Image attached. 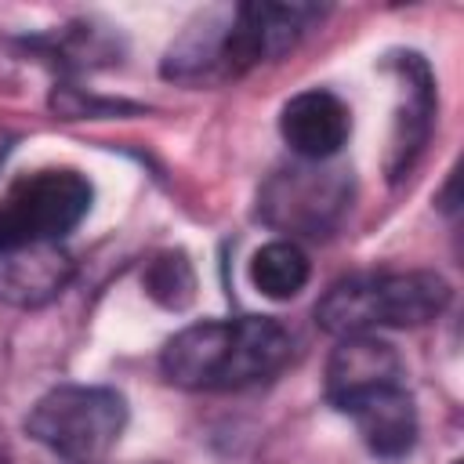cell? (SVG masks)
Returning <instances> with one entry per match:
<instances>
[{
  "label": "cell",
  "mask_w": 464,
  "mask_h": 464,
  "mask_svg": "<svg viewBox=\"0 0 464 464\" xmlns=\"http://www.w3.org/2000/svg\"><path fill=\"white\" fill-rule=\"evenodd\" d=\"M290 355L294 337L272 315L203 319L163 344L160 370L185 392H243L272 381Z\"/></svg>",
  "instance_id": "obj_1"
},
{
  "label": "cell",
  "mask_w": 464,
  "mask_h": 464,
  "mask_svg": "<svg viewBox=\"0 0 464 464\" xmlns=\"http://www.w3.org/2000/svg\"><path fill=\"white\" fill-rule=\"evenodd\" d=\"M323 11L315 4H239L221 29L188 33L170 54L163 72L178 80L243 76L261 62L286 54Z\"/></svg>",
  "instance_id": "obj_2"
},
{
  "label": "cell",
  "mask_w": 464,
  "mask_h": 464,
  "mask_svg": "<svg viewBox=\"0 0 464 464\" xmlns=\"http://www.w3.org/2000/svg\"><path fill=\"white\" fill-rule=\"evenodd\" d=\"M450 283L439 272H377L334 283L315 304V323L334 337L373 334L381 326L410 330L442 315Z\"/></svg>",
  "instance_id": "obj_3"
},
{
  "label": "cell",
  "mask_w": 464,
  "mask_h": 464,
  "mask_svg": "<svg viewBox=\"0 0 464 464\" xmlns=\"http://www.w3.org/2000/svg\"><path fill=\"white\" fill-rule=\"evenodd\" d=\"M127 428V399L105 384H58L40 395L25 417V431L54 457L91 464L102 460Z\"/></svg>",
  "instance_id": "obj_4"
},
{
  "label": "cell",
  "mask_w": 464,
  "mask_h": 464,
  "mask_svg": "<svg viewBox=\"0 0 464 464\" xmlns=\"http://www.w3.org/2000/svg\"><path fill=\"white\" fill-rule=\"evenodd\" d=\"M91 199V181L69 167L18 178L0 196V254L33 243H58L87 218Z\"/></svg>",
  "instance_id": "obj_5"
},
{
  "label": "cell",
  "mask_w": 464,
  "mask_h": 464,
  "mask_svg": "<svg viewBox=\"0 0 464 464\" xmlns=\"http://www.w3.org/2000/svg\"><path fill=\"white\" fill-rule=\"evenodd\" d=\"M348 207V178L337 167L304 163L268 178L261 188V218L279 232L326 236Z\"/></svg>",
  "instance_id": "obj_6"
},
{
  "label": "cell",
  "mask_w": 464,
  "mask_h": 464,
  "mask_svg": "<svg viewBox=\"0 0 464 464\" xmlns=\"http://www.w3.org/2000/svg\"><path fill=\"white\" fill-rule=\"evenodd\" d=\"M402 377L406 370H402L395 344L381 341L377 334L337 337V348L330 352V362H326V399L337 410H344L348 402L377 388L402 384Z\"/></svg>",
  "instance_id": "obj_7"
},
{
  "label": "cell",
  "mask_w": 464,
  "mask_h": 464,
  "mask_svg": "<svg viewBox=\"0 0 464 464\" xmlns=\"http://www.w3.org/2000/svg\"><path fill=\"white\" fill-rule=\"evenodd\" d=\"M279 134L290 145L294 156L304 163H326L341 152V145L352 134V112L348 105L323 87L294 94L279 112Z\"/></svg>",
  "instance_id": "obj_8"
},
{
  "label": "cell",
  "mask_w": 464,
  "mask_h": 464,
  "mask_svg": "<svg viewBox=\"0 0 464 464\" xmlns=\"http://www.w3.org/2000/svg\"><path fill=\"white\" fill-rule=\"evenodd\" d=\"M341 413L352 417L359 439L366 442V450L373 457L399 460L417 442V406H413V395L406 392V384L377 388V392L348 402Z\"/></svg>",
  "instance_id": "obj_9"
},
{
  "label": "cell",
  "mask_w": 464,
  "mask_h": 464,
  "mask_svg": "<svg viewBox=\"0 0 464 464\" xmlns=\"http://www.w3.org/2000/svg\"><path fill=\"white\" fill-rule=\"evenodd\" d=\"M72 257L58 243H33L0 254V301L36 308L65 290Z\"/></svg>",
  "instance_id": "obj_10"
},
{
  "label": "cell",
  "mask_w": 464,
  "mask_h": 464,
  "mask_svg": "<svg viewBox=\"0 0 464 464\" xmlns=\"http://www.w3.org/2000/svg\"><path fill=\"white\" fill-rule=\"evenodd\" d=\"M395 69H399V80H402L406 105L395 112L388 174L402 178L413 167L417 152L424 149V138H428V127H431V112H435V94H431V72H428L420 54H399Z\"/></svg>",
  "instance_id": "obj_11"
},
{
  "label": "cell",
  "mask_w": 464,
  "mask_h": 464,
  "mask_svg": "<svg viewBox=\"0 0 464 464\" xmlns=\"http://www.w3.org/2000/svg\"><path fill=\"white\" fill-rule=\"evenodd\" d=\"M312 276L308 254L294 239H272L254 250L250 257V283L268 301H290L304 290Z\"/></svg>",
  "instance_id": "obj_12"
},
{
  "label": "cell",
  "mask_w": 464,
  "mask_h": 464,
  "mask_svg": "<svg viewBox=\"0 0 464 464\" xmlns=\"http://www.w3.org/2000/svg\"><path fill=\"white\" fill-rule=\"evenodd\" d=\"M145 294L163 308H185L196 297V272L181 250H163L145 265Z\"/></svg>",
  "instance_id": "obj_13"
},
{
  "label": "cell",
  "mask_w": 464,
  "mask_h": 464,
  "mask_svg": "<svg viewBox=\"0 0 464 464\" xmlns=\"http://www.w3.org/2000/svg\"><path fill=\"white\" fill-rule=\"evenodd\" d=\"M0 464H11V460H7V453H4V446H0Z\"/></svg>",
  "instance_id": "obj_14"
}]
</instances>
